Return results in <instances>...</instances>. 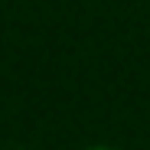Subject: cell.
I'll list each match as a JSON object with an SVG mask.
<instances>
[{
  "instance_id": "obj_1",
  "label": "cell",
  "mask_w": 150,
  "mask_h": 150,
  "mask_svg": "<svg viewBox=\"0 0 150 150\" xmlns=\"http://www.w3.org/2000/svg\"><path fill=\"white\" fill-rule=\"evenodd\" d=\"M88 150H111V147H88Z\"/></svg>"
}]
</instances>
